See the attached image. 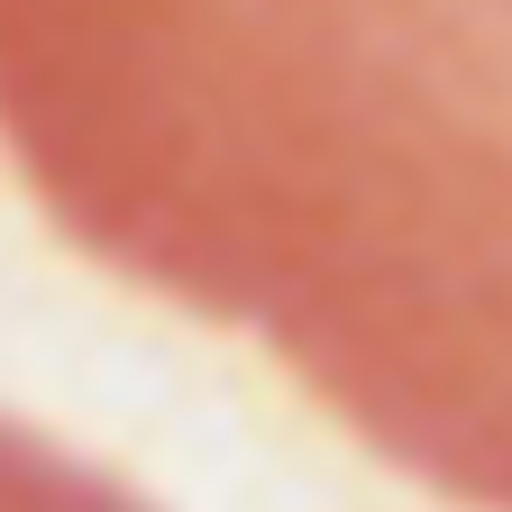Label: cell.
Masks as SVG:
<instances>
[{
	"label": "cell",
	"instance_id": "6da1fadb",
	"mask_svg": "<svg viewBox=\"0 0 512 512\" xmlns=\"http://www.w3.org/2000/svg\"><path fill=\"white\" fill-rule=\"evenodd\" d=\"M0 156L119 284L512 512V0H0Z\"/></svg>",
	"mask_w": 512,
	"mask_h": 512
},
{
	"label": "cell",
	"instance_id": "7a4b0ae2",
	"mask_svg": "<svg viewBox=\"0 0 512 512\" xmlns=\"http://www.w3.org/2000/svg\"><path fill=\"white\" fill-rule=\"evenodd\" d=\"M0 512H147L128 485H110L101 467L64 458L55 439L0 421Z\"/></svg>",
	"mask_w": 512,
	"mask_h": 512
}]
</instances>
